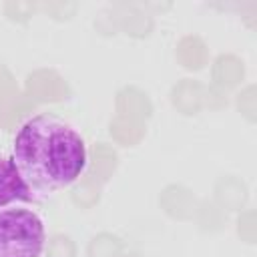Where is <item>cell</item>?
<instances>
[{"mask_svg":"<svg viewBox=\"0 0 257 257\" xmlns=\"http://www.w3.org/2000/svg\"><path fill=\"white\" fill-rule=\"evenodd\" d=\"M12 161L30 193H54L82 175L86 147L68 122L42 112L18 128Z\"/></svg>","mask_w":257,"mask_h":257,"instance_id":"obj_1","label":"cell"},{"mask_svg":"<svg viewBox=\"0 0 257 257\" xmlns=\"http://www.w3.org/2000/svg\"><path fill=\"white\" fill-rule=\"evenodd\" d=\"M44 225L28 209L0 211V257H40Z\"/></svg>","mask_w":257,"mask_h":257,"instance_id":"obj_2","label":"cell"},{"mask_svg":"<svg viewBox=\"0 0 257 257\" xmlns=\"http://www.w3.org/2000/svg\"><path fill=\"white\" fill-rule=\"evenodd\" d=\"M159 205L171 219L187 221L195 215L197 199L193 191L183 185H167L159 195Z\"/></svg>","mask_w":257,"mask_h":257,"instance_id":"obj_3","label":"cell"},{"mask_svg":"<svg viewBox=\"0 0 257 257\" xmlns=\"http://www.w3.org/2000/svg\"><path fill=\"white\" fill-rule=\"evenodd\" d=\"M26 94L34 100H62L68 94L66 82L52 70H36L28 74L26 80Z\"/></svg>","mask_w":257,"mask_h":257,"instance_id":"obj_4","label":"cell"},{"mask_svg":"<svg viewBox=\"0 0 257 257\" xmlns=\"http://www.w3.org/2000/svg\"><path fill=\"white\" fill-rule=\"evenodd\" d=\"M30 189L22 181L16 165L8 157H0V207L12 201H28Z\"/></svg>","mask_w":257,"mask_h":257,"instance_id":"obj_5","label":"cell"},{"mask_svg":"<svg viewBox=\"0 0 257 257\" xmlns=\"http://www.w3.org/2000/svg\"><path fill=\"white\" fill-rule=\"evenodd\" d=\"M171 102L183 114H197L205 106V86L199 80L183 78L173 86Z\"/></svg>","mask_w":257,"mask_h":257,"instance_id":"obj_6","label":"cell"},{"mask_svg":"<svg viewBox=\"0 0 257 257\" xmlns=\"http://www.w3.org/2000/svg\"><path fill=\"white\" fill-rule=\"evenodd\" d=\"M215 201L223 211H241L247 203V185L235 175H225L215 183Z\"/></svg>","mask_w":257,"mask_h":257,"instance_id":"obj_7","label":"cell"},{"mask_svg":"<svg viewBox=\"0 0 257 257\" xmlns=\"http://www.w3.org/2000/svg\"><path fill=\"white\" fill-rule=\"evenodd\" d=\"M153 112V104L145 92L135 86H126L116 94V116L145 122Z\"/></svg>","mask_w":257,"mask_h":257,"instance_id":"obj_8","label":"cell"},{"mask_svg":"<svg viewBox=\"0 0 257 257\" xmlns=\"http://www.w3.org/2000/svg\"><path fill=\"white\" fill-rule=\"evenodd\" d=\"M114 10V16H116V22H118V28L124 30L126 34L131 36H137V38H143L151 32L153 28V18L151 14H147L145 10H141L139 6H133V4H118L112 8Z\"/></svg>","mask_w":257,"mask_h":257,"instance_id":"obj_9","label":"cell"},{"mask_svg":"<svg viewBox=\"0 0 257 257\" xmlns=\"http://www.w3.org/2000/svg\"><path fill=\"white\" fill-rule=\"evenodd\" d=\"M243 74H245L243 62L233 54H221L213 64V82L221 90L237 86Z\"/></svg>","mask_w":257,"mask_h":257,"instance_id":"obj_10","label":"cell"},{"mask_svg":"<svg viewBox=\"0 0 257 257\" xmlns=\"http://www.w3.org/2000/svg\"><path fill=\"white\" fill-rule=\"evenodd\" d=\"M177 58L187 70H199L207 62V48L199 36H185L177 46Z\"/></svg>","mask_w":257,"mask_h":257,"instance_id":"obj_11","label":"cell"},{"mask_svg":"<svg viewBox=\"0 0 257 257\" xmlns=\"http://www.w3.org/2000/svg\"><path fill=\"white\" fill-rule=\"evenodd\" d=\"M193 219L197 221V227L203 233H217V231L225 229V225H227L225 211L221 207H217L215 203H211V201L197 203V209H195Z\"/></svg>","mask_w":257,"mask_h":257,"instance_id":"obj_12","label":"cell"},{"mask_svg":"<svg viewBox=\"0 0 257 257\" xmlns=\"http://www.w3.org/2000/svg\"><path fill=\"white\" fill-rule=\"evenodd\" d=\"M116 167V153L104 145H96L94 147V163H92V171H90V179L86 181V185H100L102 181L108 179V175L114 171ZM98 189V187H96Z\"/></svg>","mask_w":257,"mask_h":257,"instance_id":"obj_13","label":"cell"},{"mask_svg":"<svg viewBox=\"0 0 257 257\" xmlns=\"http://www.w3.org/2000/svg\"><path fill=\"white\" fill-rule=\"evenodd\" d=\"M122 239L114 233H108V231H102L98 235H94L90 241H88V247H86V255L88 257H120L122 253Z\"/></svg>","mask_w":257,"mask_h":257,"instance_id":"obj_14","label":"cell"},{"mask_svg":"<svg viewBox=\"0 0 257 257\" xmlns=\"http://www.w3.org/2000/svg\"><path fill=\"white\" fill-rule=\"evenodd\" d=\"M110 135L122 143V145H135L143 135H145V126L141 120H133V118H124V116H116L110 122Z\"/></svg>","mask_w":257,"mask_h":257,"instance_id":"obj_15","label":"cell"},{"mask_svg":"<svg viewBox=\"0 0 257 257\" xmlns=\"http://www.w3.org/2000/svg\"><path fill=\"white\" fill-rule=\"evenodd\" d=\"M32 106H34L32 100H24L22 96L14 94V96L6 98V100L2 102V106H0V122H2L6 128H10V126H12L24 112H28Z\"/></svg>","mask_w":257,"mask_h":257,"instance_id":"obj_16","label":"cell"},{"mask_svg":"<svg viewBox=\"0 0 257 257\" xmlns=\"http://www.w3.org/2000/svg\"><path fill=\"white\" fill-rule=\"evenodd\" d=\"M46 257H76L74 241L68 235H52L48 241Z\"/></svg>","mask_w":257,"mask_h":257,"instance_id":"obj_17","label":"cell"},{"mask_svg":"<svg viewBox=\"0 0 257 257\" xmlns=\"http://www.w3.org/2000/svg\"><path fill=\"white\" fill-rule=\"evenodd\" d=\"M4 10H6V14H8L10 20H14V22H26L32 16V12L36 10V6L30 4V2H6L4 4Z\"/></svg>","mask_w":257,"mask_h":257,"instance_id":"obj_18","label":"cell"},{"mask_svg":"<svg viewBox=\"0 0 257 257\" xmlns=\"http://www.w3.org/2000/svg\"><path fill=\"white\" fill-rule=\"evenodd\" d=\"M253 92H255V86H249V88H245L243 92H239V96H237V108L253 122L255 120V96H253Z\"/></svg>","mask_w":257,"mask_h":257,"instance_id":"obj_19","label":"cell"},{"mask_svg":"<svg viewBox=\"0 0 257 257\" xmlns=\"http://www.w3.org/2000/svg\"><path fill=\"white\" fill-rule=\"evenodd\" d=\"M40 8H42V10H46V12H50V14H52V18H58V20H62V18H70V14L74 12V8H76V4H62V2H48V4H42Z\"/></svg>","mask_w":257,"mask_h":257,"instance_id":"obj_20","label":"cell"},{"mask_svg":"<svg viewBox=\"0 0 257 257\" xmlns=\"http://www.w3.org/2000/svg\"><path fill=\"white\" fill-rule=\"evenodd\" d=\"M16 94V82L12 74L6 70V66L0 64V98H10Z\"/></svg>","mask_w":257,"mask_h":257,"instance_id":"obj_21","label":"cell"},{"mask_svg":"<svg viewBox=\"0 0 257 257\" xmlns=\"http://www.w3.org/2000/svg\"><path fill=\"white\" fill-rule=\"evenodd\" d=\"M225 90L217 88V86H209L205 88V104L211 108H221L227 104V96H223Z\"/></svg>","mask_w":257,"mask_h":257,"instance_id":"obj_22","label":"cell"},{"mask_svg":"<svg viewBox=\"0 0 257 257\" xmlns=\"http://www.w3.org/2000/svg\"><path fill=\"white\" fill-rule=\"evenodd\" d=\"M122 257H143V255H139V253H126V255H122Z\"/></svg>","mask_w":257,"mask_h":257,"instance_id":"obj_23","label":"cell"}]
</instances>
